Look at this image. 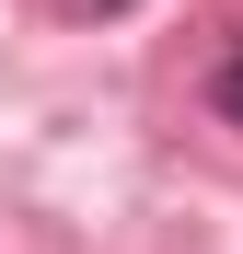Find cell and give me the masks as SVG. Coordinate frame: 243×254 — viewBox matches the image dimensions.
Returning a JSON list of instances; mask_svg holds the SVG:
<instances>
[{"instance_id": "7a4b0ae2", "label": "cell", "mask_w": 243, "mask_h": 254, "mask_svg": "<svg viewBox=\"0 0 243 254\" xmlns=\"http://www.w3.org/2000/svg\"><path fill=\"white\" fill-rule=\"evenodd\" d=\"M93 12H116V0H93Z\"/></svg>"}, {"instance_id": "6da1fadb", "label": "cell", "mask_w": 243, "mask_h": 254, "mask_svg": "<svg viewBox=\"0 0 243 254\" xmlns=\"http://www.w3.org/2000/svg\"><path fill=\"white\" fill-rule=\"evenodd\" d=\"M209 104H220V116H232V127H243V47H232V58H220V81H209Z\"/></svg>"}]
</instances>
